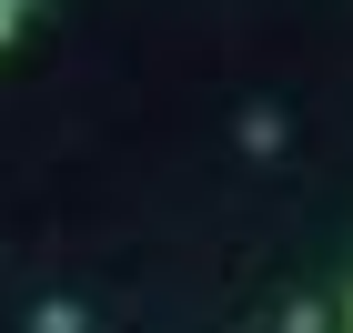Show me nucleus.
I'll list each match as a JSON object with an SVG mask.
<instances>
[{
  "instance_id": "obj_1",
  "label": "nucleus",
  "mask_w": 353,
  "mask_h": 333,
  "mask_svg": "<svg viewBox=\"0 0 353 333\" xmlns=\"http://www.w3.org/2000/svg\"><path fill=\"white\" fill-rule=\"evenodd\" d=\"M21 10H30V0H0V41H10V21H21Z\"/></svg>"
},
{
  "instance_id": "obj_2",
  "label": "nucleus",
  "mask_w": 353,
  "mask_h": 333,
  "mask_svg": "<svg viewBox=\"0 0 353 333\" xmlns=\"http://www.w3.org/2000/svg\"><path fill=\"white\" fill-rule=\"evenodd\" d=\"M343 323H353V293H343Z\"/></svg>"
}]
</instances>
